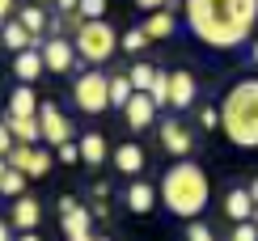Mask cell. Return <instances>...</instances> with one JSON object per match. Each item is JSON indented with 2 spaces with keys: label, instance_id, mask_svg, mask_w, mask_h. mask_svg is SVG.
I'll return each mask as SVG.
<instances>
[{
  "label": "cell",
  "instance_id": "6da1fadb",
  "mask_svg": "<svg viewBox=\"0 0 258 241\" xmlns=\"http://www.w3.org/2000/svg\"><path fill=\"white\" fill-rule=\"evenodd\" d=\"M186 26L208 47L237 51L258 26V0H186Z\"/></svg>",
  "mask_w": 258,
  "mask_h": 241
},
{
  "label": "cell",
  "instance_id": "7a4b0ae2",
  "mask_svg": "<svg viewBox=\"0 0 258 241\" xmlns=\"http://www.w3.org/2000/svg\"><path fill=\"white\" fill-rule=\"evenodd\" d=\"M157 191H161V203L169 207V216L195 220L203 207H208V173L195 161H178V165L165 169V178H161Z\"/></svg>",
  "mask_w": 258,
  "mask_h": 241
},
{
  "label": "cell",
  "instance_id": "3957f363",
  "mask_svg": "<svg viewBox=\"0 0 258 241\" xmlns=\"http://www.w3.org/2000/svg\"><path fill=\"white\" fill-rule=\"evenodd\" d=\"M220 131L237 148H258V76L237 81L220 102Z\"/></svg>",
  "mask_w": 258,
  "mask_h": 241
},
{
  "label": "cell",
  "instance_id": "277c9868",
  "mask_svg": "<svg viewBox=\"0 0 258 241\" xmlns=\"http://www.w3.org/2000/svg\"><path fill=\"white\" fill-rule=\"evenodd\" d=\"M114 30L106 26V21H81L77 26V34H72V47H77V55L81 59H89V64H106L114 55Z\"/></svg>",
  "mask_w": 258,
  "mask_h": 241
},
{
  "label": "cell",
  "instance_id": "5b68a950",
  "mask_svg": "<svg viewBox=\"0 0 258 241\" xmlns=\"http://www.w3.org/2000/svg\"><path fill=\"white\" fill-rule=\"evenodd\" d=\"M72 102H77L81 114H102L110 110V76L102 68H89L77 76V85H72Z\"/></svg>",
  "mask_w": 258,
  "mask_h": 241
},
{
  "label": "cell",
  "instance_id": "8992f818",
  "mask_svg": "<svg viewBox=\"0 0 258 241\" xmlns=\"http://www.w3.org/2000/svg\"><path fill=\"white\" fill-rule=\"evenodd\" d=\"M38 127H42V140H47V148H59V144H68L77 131H72V123L63 118L59 106H51V102H42L38 106Z\"/></svg>",
  "mask_w": 258,
  "mask_h": 241
},
{
  "label": "cell",
  "instance_id": "52a82bcc",
  "mask_svg": "<svg viewBox=\"0 0 258 241\" xmlns=\"http://www.w3.org/2000/svg\"><path fill=\"white\" fill-rule=\"evenodd\" d=\"M9 165L21 169L26 178H47L51 157H47V148H38V144H13V152H9Z\"/></svg>",
  "mask_w": 258,
  "mask_h": 241
},
{
  "label": "cell",
  "instance_id": "ba28073f",
  "mask_svg": "<svg viewBox=\"0 0 258 241\" xmlns=\"http://www.w3.org/2000/svg\"><path fill=\"white\" fill-rule=\"evenodd\" d=\"M38 51H42L47 72H72V64H77V47H72V38H47Z\"/></svg>",
  "mask_w": 258,
  "mask_h": 241
},
{
  "label": "cell",
  "instance_id": "9c48e42d",
  "mask_svg": "<svg viewBox=\"0 0 258 241\" xmlns=\"http://www.w3.org/2000/svg\"><path fill=\"white\" fill-rule=\"evenodd\" d=\"M123 118H127V127H132V131H148V127L157 123V102L148 93H136L132 102L123 106Z\"/></svg>",
  "mask_w": 258,
  "mask_h": 241
},
{
  "label": "cell",
  "instance_id": "30bf717a",
  "mask_svg": "<svg viewBox=\"0 0 258 241\" xmlns=\"http://www.w3.org/2000/svg\"><path fill=\"white\" fill-rule=\"evenodd\" d=\"M161 127V144L165 152H174V157H190V148H195V136H190L186 127L178 123V118H169V123H157Z\"/></svg>",
  "mask_w": 258,
  "mask_h": 241
},
{
  "label": "cell",
  "instance_id": "8fae6325",
  "mask_svg": "<svg viewBox=\"0 0 258 241\" xmlns=\"http://www.w3.org/2000/svg\"><path fill=\"white\" fill-rule=\"evenodd\" d=\"M42 220V203L34 199V195H21V199H13V216H9V224L21 228V233H34V224Z\"/></svg>",
  "mask_w": 258,
  "mask_h": 241
},
{
  "label": "cell",
  "instance_id": "7c38bea8",
  "mask_svg": "<svg viewBox=\"0 0 258 241\" xmlns=\"http://www.w3.org/2000/svg\"><path fill=\"white\" fill-rule=\"evenodd\" d=\"M195 93H199V85H195L190 72H169V106H174V110L195 106Z\"/></svg>",
  "mask_w": 258,
  "mask_h": 241
},
{
  "label": "cell",
  "instance_id": "4fadbf2b",
  "mask_svg": "<svg viewBox=\"0 0 258 241\" xmlns=\"http://www.w3.org/2000/svg\"><path fill=\"white\" fill-rule=\"evenodd\" d=\"M42 72H47V64H42V51H38V47H30V51H17V55H13V76H17L21 85L38 81Z\"/></svg>",
  "mask_w": 258,
  "mask_h": 241
},
{
  "label": "cell",
  "instance_id": "5bb4252c",
  "mask_svg": "<svg viewBox=\"0 0 258 241\" xmlns=\"http://www.w3.org/2000/svg\"><path fill=\"white\" fill-rule=\"evenodd\" d=\"M254 195H250V186H237V191H229V199H224V216H229L233 224H241V220H254Z\"/></svg>",
  "mask_w": 258,
  "mask_h": 241
},
{
  "label": "cell",
  "instance_id": "9a60e30c",
  "mask_svg": "<svg viewBox=\"0 0 258 241\" xmlns=\"http://www.w3.org/2000/svg\"><path fill=\"white\" fill-rule=\"evenodd\" d=\"M9 131H13L17 144H38V140H42L38 114H9Z\"/></svg>",
  "mask_w": 258,
  "mask_h": 241
},
{
  "label": "cell",
  "instance_id": "2e32d148",
  "mask_svg": "<svg viewBox=\"0 0 258 241\" xmlns=\"http://www.w3.org/2000/svg\"><path fill=\"white\" fill-rule=\"evenodd\" d=\"M144 148H140L136 144V140H127V144H119V148H114V169H119V173H140V169H144Z\"/></svg>",
  "mask_w": 258,
  "mask_h": 241
},
{
  "label": "cell",
  "instance_id": "e0dca14e",
  "mask_svg": "<svg viewBox=\"0 0 258 241\" xmlns=\"http://www.w3.org/2000/svg\"><path fill=\"white\" fill-rule=\"evenodd\" d=\"M106 157H110L106 136H102V131H85V136H81V161H85V165H102Z\"/></svg>",
  "mask_w": 258,
  "mask_h": 241
},
{
  "label": "cell",
  "instance_id": "ac0fdd59",
  "mask_svg": "<svg viewBox=\"0 0 258 241\" xmlns=\"http://www.w3.org/2000/svg\"><path fill=\"white\" fill-rule=\"evenodd\" d=\"M157 186H148V182H132L127 186V212H136V216H144V212H153V203H157Z\"/></svg>",
  "mask_w": 258,
  "mask_h": 241
},
{
  "label": "cell",
  "instance_id": "d6986e66",
  "mask_svg": "<svg viewBox=\"0 0 258 241\" xmlns=\"http://www.w3.org/2000/svg\"><path fill=\"white\" fill-rule=\"evenodd\" d=\"M0 42H5V47H9V51L17 55V51H30V47L38 42V38L30 34V30L21 26V21H5V26H0Z\"/></svg>",
  "mask_w": 258,
  "mask_h": 241
},
{
  "label": "cell",
  "instance_id": "ffe728a7",
  "mask_svg": "<svg viewBox=\"0 0 258 241\" xmlns=\"http://www.w3.org/2000/svg\"><path fill=\"white\" fill-rule=\"evenodd\" d=\"M174 30H178L174 9H157V13H148V21H144V34L148 38H169Z\"/></svg>",
  "mask_w": 258,
  "mask_h": 241
},
{
  "label": "cell",
  "instance_id": "44dd1931",
  "mask_svg": "<svg viewBox=\"0 0 258 241\" xmlns=\"http://www.w3.org/2000/svg\"><path fill=\"white\" fill-rule=\"evenodd\" d=\"M59 224H63V233H68V241H77V237H89L93 212H89V207H77V212H63V216H59Z\"/></svg>",
  "mask_w": 258,
  "mask_h": 241
},
{
  "label": "cell",
  "instance_id": "7402d4cb",
  "mask_svg": "<svg viewBox=\"0 0 258 241\" xmlns=\"http://www.w3.org/2000/svg\"><path fill=\"white\" fill-rule=\"evenodd\" d=\"M136 93H140V89L132 85V76H119V72L110 76V106H114V110H123V106L132 102Z\"/></svg>",
  "mask_w": 258,
  "mask_h": 241
},
{
  "label": "cell",
  "instance_id": "603a6c76",
  "mask_svg": "<svg viewBox=\"0 0 258 241\" xmlns=\"http://www.w3.org/2000/svg\"><path fill=\"white\" fill-rule=\"evenodd\" d=\"M38 97L34 89H13V97H9V114H38Z\"/></svg>",
  "mask_w": 258,
  "mask_h": 241
},
{
  "label": "cell",
  "instance_id": "cb8c5ba5",
  "mask_svg": "<svg viewBox=\"0 0 258 241\" xmlns=\"http://www.w3.org/2000/svg\"><path fill=\"white\" fill-rule=\"evenodd\" d=\"M17 21H21V26H26V30H30V34H34V38H38V34H42V30H47V21H51V17H47V13H42V5H26V9H21V13H17Z\"/></svg>",
  "mask_w": 258,
  "mask_h": 241
},
{
  "label": "cell",
  "instance_id": "d4e9b609",
  "mask_svg": "<svg viewBox=\"0 0 258 241\" xmlns=\"http://www.w3.org/2000/svg\"><path fill=\"white\" fill-rule=\"evenodd\" d=\"M0 195H5V199H21V195H26V173L9 165L5 178H0Z\"/></svg>",
  "mask_w": 258,
  "mask_h": 241
},
{
  "label": "cell",
  "instance_id": "484cf974",
  "mask_svg": "<svg viewBox=\"0 0 258 241\" xmlns=\"http://www.w3.org/2000/svg\"><path fill=\"white\" fill-rule=\"evenodd\" d=\"M148 97H153L157 106H169V72H161V68H157L153 85H148Z\"/></svg>",
  "mask_w": 258,
  "mask_h": 241
},
{
  "label": "cell",
  "instance_id": "4316f807",
  "mask_svg": "<svg viewBox=\"0 0 258 241\" xmlns=\"http://www.w3.org/2000/svg\"><path fill=\"white\" fill-rule=\"evenodd\" d=\"M127 76H132V85H136L140 93H148V85H153L157 68H148V64H132V72H127Z\"/></svg>",
  "mask_w": 258,
  "mask_h": 241
},
{
  "label": "cell",
  "instance_id": "83f0119b",
  "mask_svg": "<svg viewBox=\"0 0 258 241\" xmlns=\"http://www.w3.org/2000/svg\"><path fill=\"white\" fill-rule=\"evenodd\" d=\"M148 42H153V38L144 34V26H140V30H127V34H123V51H132V55H140V51H144Z\"/></svg>",
  "mask_w": 258,
  "mask_h": 241
},
{
  "label": "cell",
  "instance_id": "f1b7e54d",
  "mask_svg": "<svg viewBox=\"0 0 258 241\" xmlns=\"http://www.w3.org/2000/svg\"><path fill=\"white\" fill-rule=\"evenodd\" d=\"M77 13L85 17V21H102V13H106V0H81V9Z\"/></svg>",
  "mask_w": 258,
  "mask_h": 241
},
{
  "label": "cell",
  "instance_id": "f546056e",
  "mask_svg": "<svg viewBox=\"0 0 258 241\" xmlns=\"http://www.w3.org/2000/svg\"><path fill=\"white\" fill-rule=\"evenodd\" d=\"M55 157L63 161V165H77V161H81V144H77V140H68V144L55 148Z\"/></svg>",
  "mask_w": 258,
  "mask_h": 241
},
{
  "label": "cell",
  "instance_id": "4dcf8cb0",
  "mask_svg": "<svg viewBox=\"0 0 258 241\" xmlns=\"http://www.w3.org/2000/svg\"><path fill=\"white\" fill-rule=\"evenodd\" d=\"M233 241H258V224H254V220L233 224Z\"/></svg>",
  "mask_w": 258,
  "mask_h": 241
},
{
  "label": "cell",
  "instance_id": "1f68e13d",
  "mask_svg": "<svg viewBox=\"0 0 258 241\" xmlns=\"http://www.w3.org/2000/svg\"><path fill=\"white\" fill-rule=\"evenodd\" d=\"M199 127L203 131H216L220 127V110H216V106H203V110H199Z\"/></svg>",
  "mask_w": 258,
  "mask_h": 241
},
{
  "label": "cell",
  "instance_id": "d6a6232c",
  "mask_svg": "<svg viewBox=\"0 0 258 241\" xmlns=\"http://www.w3.org/2000/svg\"><path fill=\"white\" fill-rule=\"evenodd\" d=\"M13 131H9V118H0V157H9V152H13Z\"/></svg>",
  "mask_w": 258,
  "mask_h": 241
},
{
  "label": "cell",
  "instance_id": "836d02e7",
  "mask_svg": "<svg viewBox=\"0 0 258 241\" xmlns=\"http://www.w3.org/2000/svg\"><path fill=\"white\" fill-rule=\"evenodd\" d=\"M186 241H216V237H212L208 224H190V228H186Z\"/></svg>",
  "mask_w": 258,
  "mask_h": 241
},
{
  "label": "cell",
  "instance_id": "e575fe53",
  "mask_svg": "<svg viewBox=\"0 0 258 241\" xmlns=\"http://www.w3.org/2000/svg\"><path fill=\"white\" fill-rule=\"evenodd\" d=\"M77 207H81L77 195H63V199H59V216H63V212H77Z\"/></svg>",
  "mask_w": 258,
  "mask_h": 241
},
{
  "label": "cell",
  "instance_id": "d590c367",
  "mask_svg": "<svg viewBox=\"0 0 258 241\" xmlns=\"http://www.w3.org/2000/svg\"><path fill=\"white\" fill-rule=\"evenodd\" d=\"M136 5H140V9H144V13H157V9H165V5H169V0H136Z\"/></svg>",
  "mask_w": 258,
  "mask_h": 241
},
{
  "label": "cell",
  "instance_id": "8d00e7d4",
  "mask_svg": "<svg viewBox=\"0 0 258 241\" xmlns=\"http://www.w3.org/2000/svg\"><path fill=\"white\" fill-rule=\"evenodd\" d=\"M55 9H59V13H77L81 0H55Z\"/></svg>",
  "mask_w": 258,
  "mask_h": 241
},
{
  "label": "cell",
  "instance_id": "74e56055",
  "mask_svg": "<svg viewBox=\"0 0 258 241\" xmlns=\"http://www.w3.org/2000/svg\"><path fill=\"white\" fill-rule=\"evenodd\" d=\"M89 195H93V199H106V195H110V182H98V186H93Z\"/></svg>",
  "mask_w": 258,
  "mask_h": 241
},
{
  "label": "cell",
  "instance_id": "f35d334b",
  "mask_svg": "<svg viewBox=\"0 0 258 241\" xmlns=\"http://www.w3.org/2000/svg\"><path fill=\"white\" fill-rule=\"evenodd\" d=\"M9 13H13V0H0V26L9 21Z\"/></svg>",
  "mask_w": 258,
  "mask_h": 241
},
{
  "label": "cell",
  "instance_id": "ab89813d",
  "mask_svg": "<svg viewBox=\"0 0 258 241\" xmlns=\"http://www.w3.org/2000/svg\"><path fill=\"white\" fill-rule=\"evenodd\" d=\"M0 241H13V224L9 220H0Z\"/></svg>",
  "mask_w": 258,
  "mask_h": 241
},
{
  "label": "cell",
  "instance_id": "60d3db41",
  "mask_svg": "<svg viewBox=\"0 0 258 241\" xmlns=\"http://www.w3.org/2000/svg\"><path fill=\"white\" fill-rule=\"evenodd\" d=\"M250 64H254V68H258V38L250 42Z\"/></svg>",
  "mask_w": 258,
  "mask_h": 241
},
{
  "label": "cell",
  "instance_id": "b9f144b4",
  "mask_svg": "<svg viewBox=\"0 0 258 241\" xmlns=\"http://www.w3.org/2000/svg\"><path fill=\"white\" fill-rule=\"evenodd\" d=\"M17 241H42V237H38V233H21Z\"/></svg>",
  "mask_w": 258,
  "mask_h": 241
},
{
  "label": "cell",
  "instance_id": "7bdbcfd3",
  "mask_svg": "<svg viewBox=\"0 0 258 241\" xmlns=\"http://www.w3.org/2000/svg\"><path fill=\"white\" fill-rule=\"evenodd\" d=\"M250 195H254V203H258V178H254V182H250Z\"/></svg>",
  "mask_w": 258,
  "mask_h": 241
},
{
  "label": "cell",
  "instance_id": "ee69618b",
  "mask_svg": "<svg viewBox=\"0 0 258 241\" xmlns=\"http://www.w3.org/2000/svg\"><path fill=\"white\" fill-rule=\"evenodd\" d=\"M5 169H9V157H0V178H5Z\"/></svg>",
  "mask_w": 258,
  "mask_h": 241
},
{
  "label": "cell",
  "instance_id": "f6af8a7d",
  "mask_svg": "<svg viewBox=\"0 0 258 241\" xmlns=\"http://www.w3.org/2000/svg\"><path fill=\"white\" fill-rule=\"evenodd\" d=\"M77 241H93V233H89V237H77Z\"/></svg>",
  "mask_w": 258,
  "mask_h": 241
},
{
  "label": "cell",
  "instance_id": "bcb514c9",
  "mask_svg": "<svg viewBox=\"0 0 258 241\" xmlns=\"http://www.w3.org/2000/svg\"><path fill=\"white\" fill-rule=\"evenodd\" d=\"M254 224H258V207H254Z\"/></svg>",
  "mask_w": 258,
  "mask_h": 241
},
{
  "label": "cell",
  "instance_id": "7dc6e473",
  "mask_svg": "<svg viewBox=\"0 0 258 241\" xmlns=\"http://www.w3.org/2000/svg\"><path fill=\"white\" fill-rule=\"evenodd\" d=\"M93 241H106V237H93Z\"/></svg>",
  "mask_w": 258,
  "mask_h": 241
},
{
  "label": "cell",
  "instance_id": "c3c4849f",
  "mask_svg": "<svg viewBox=\"0 0 258 241\" xmlns=\"http://www.w3.org/2000/svg\"><path fill=\"white\" fill-rule=\"evenodd\" d=\"M51 5H55V0H51Z\"/></svg>",
  "mask_w": 258,
  "mask_h": 241
}]
</instances>
